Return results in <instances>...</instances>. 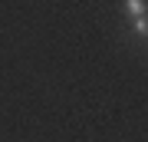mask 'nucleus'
Here are the masks:
<instances>
[{
	"label": "nucleus",
	"mask_w": 148,
	"mask_h": 142,
	"mask_svg": "<svg viewBox=\"0 0 148 142\" xmlns=\"http://www.w3.org/2000/svg\"><path fill=\"white\" fill-rule=\"evenodd\" d=\"M132 33H135V37H148V17L132 20Z\"/></svg>",
	"instance_id": "2"
},
{
	"label": "nucleus",
	"mask_w": 148,
	"mask_h": 142,
	"mask_svg": "<svg viewBox=\"0 0 148 142\" xmlns=\"http://www.w3.org/2000/svg\"><path fill=\"white\" fill-rule=\"evenodd\" d=\"M125 13L132 17V20H138V17H148V3H142V0H128V3H125Z\"/></svg>",
	"instance_id": "1"
}]
</instances>
